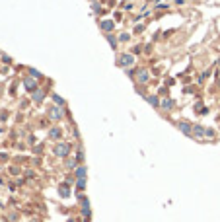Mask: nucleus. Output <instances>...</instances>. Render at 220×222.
Masks as SVG:
<instances>
[{"instance_id":"f257e3e1","label":"nucleus","mask_w":220,"mask_h":222,"mask_svg":"<svg viewBox=\"0 0 220 222\" xmlns=\"http://www.w3.org/2000/svg\"><path fill=\"white\" fill-rule=\"evenodd\" d=\"M136 61H135V55H131V53H123L119 55V61H117V64L123 66V68H129V66H133Z\"/></svg>"},{"instance_id":"f03ea898","label":"nucleus","mask_w":220,"mask_h":222,"mask_svg":"<svg viewBox=\"0 0 220 222\" xmlns=\"http://www.w3.org/2000/svg\"><path fill=\"white\" fill-rule=\"evenodd\" d=\"M47 115H49L53 121H61V119H62V115H64V111H62L61 105H51V107L47 109Z\"/></svg>"},{"instance_id":"7ed1b4c3","label":"nucleus","mask_w":220,"mask_h":222,"mask_svg":"<svg viewBox=\"0 0 220 222\" xmlns=\"http://www.w3.org/2000/svg\"><path fill=\"white\" fill-rule=\"evenodd\" d=\"M68 152H70V144L68 142H58L55 146V156H58V158H66Z\"/></svg>"},{"instance_id":"20e7f679","label":"nucleus","mask_w":220,"mask_h":222,"mask_svg":"<svg viewBox=\"0 0 220 222\" xmlns=\"http://www.w3.org/2000/svg\"><path fill=\"white\" fill-rule=\"evenodd\" d=\"M175 127H177L183 135H187V136H193V125H189L187 121H177L175 123Z\"/></svg>"},{"instance_id":"39448f33","label":"nucleus","mask_w":220,"mask_h":222,"mask_svg":"<svg viewBox=\"0 0 220 222\" xmlns=\"http://www.w3.org/2000/svg\"><path fill=\"white\" fill-rule=\"evenodd\" d=\"M45 90H41V88H37V90H35V92H31V99L35 101V103H41L43 99H45Z\"/></svg>"},{"instance_id":"423d86ee","label":"nucleus","mask_w":220,"mask_h":222,"mask_svg":"<svg viewBox=\"0 0 220 222\" xmlns=\"http://www.w3.org/2000/svg\"><path fill=\"white\" fill-rule=\"evenodd\" d=\"M99 25H101V29H103L105 33H111L113 29H115V21H111V20H103Z\"/></svg>"},{"instance_id":"0eeeda50","label":"nucleus","mask_w":220,"mask_h":222,"mask_svg":"<svg viewBox=\"0 0 220 222\" xmlns=\"http://www.w3.org/2000/svg\"><path fill=\"white\" fill-rule=\"evenodd\" d=\"M204 135V127H203V125H199V123H195L193 125V136L195 138H201Z\"/></svg>"},{"instance_id":"6e6552de","label":"nucleus","mask_w":220,"mask_h":222,"mask_svg":"<svg viewBox=\"0 0 220 222\" xmlns=\"http://www.w3.org/2000/svg\"><path fill=\"white\" fill-rule=\"evenodd\" d=\"M24 86H25L27 92H35V90H37V82H35V80H31V78H25Z\"/></svg>"},{"instance_id":"1a4fd4ad","label":"nucleus","mask_w":220,"mask_h":222,"mask_svg":"<svg viewBox=\"0 0 220 222\" xmlns=\"http://www.w3.org/2000/svg\"><path fill=\"white\" fill-rule=\"evenodd\" d=\"M160 107H162L164 111H170V109H173V99H170V98L162 99V101H160Z\"/></svg>"},{"instance_id":"9d476101","label":"nucleus","mask_w":220,"mask_h":222,"mask_svg":"<svg viewBox=\"0 0 220 222\" xmlns=\"http://www.w3.org/2000/svg\"><path fill=\"white\" fill-rule=\"evenodd\" d=\"M61 136H62V131L58 129V127H53V129L49 131V138H53V140H58Z\"/></svg>"},{"instance_id":"9b49d317","label":"nucleus","mask_w":220,"mask_h":222,"mask_svg":"<svg viewBox=\"0 0 220 222\" xmlns=\"http://www.w3.org/2000/svg\"><path fill=\"white\" fill-rule=\"evenodd\" d=\"M144 99L150 103L152 107H160V99L156 98V95H152V94H148V95H144Z\"/></svg>"},{"instance_id":"f8f14e48","label":"nucleus","mask_w":220,"mask_h":222,"mask_svg":"<svg viewBox=\"0 0 220 222\" xmlns=\"http://www.w3.org/2000/svg\"><path fill=\"white\" fill-rule=\"evenodd\" d=\"M136 76H138V82H140V84H146V82H148V78H150L146 70H140V72L136 74Z\"/></svg>"},{"instance_id":"ddd939ff","label":"nucleus","mask_w":220,"mask_h":222,"mask_svg":"<svg viewBox=\"0 0 220 222\" xmlns=\"http://www.w3.org/2000/svg\"><path fill=\"white\" fill-rule=\"evenodd\" d=\"M76 177H78V179H86V168L84 166H80V168H76Z\"/></svg>"},{"instance_id":"4468645a","label":"nucleus","mask_w":220,"mask_h":222,"mask_svg":"<svg viewBox=\"0 0 220 222\" xmlns=\"http://www.w3.org/2000/svg\"><path fill=\"white\" fill-rule=\"evenodd\" d=\"M195 111H197V113H209V109L204 107L203 103H197V105H195Z\"/></svg>"},{"instance_id":"2eb2a0df","label":"nucleus","mask_w":220,"mask_h":222,"mask_svg":"<svg viewBox=\"0 0 220 222\" xmlns=\"http://www.w3.org/2000/svg\"><path fill=\"white\" fill-rule=\"evenodd\" d=\"M53 99H55V103H57V105H61V107L64 105V99H62L58 94H53Z\"/></svg>"},{"instance_id":"dca6fc26","label":"nucleus","mask_w":220,"mask_h":222,"mask_svg":"<svg viewBox=\"0 0 220 222\" xmlns=\"http://www.w3.org/2000/svg\"><path fill=\"white\" fill-rule=\"evenodd\" d=\"M107 41H109V45H111L113 49H117V39H115L113 35H109V33H107Z\"/></svg>"},{"instance_id":"f3484780","label":"nucleus","mask_w":220,"mask_h":222,"mask_svg":"<svg viewBox=\"0 0 220 222\" xmlns=\"http://www.w3.org/2000/svg\"><path fill=\"white\" fill-rule=\"evenodd\" d=\"M58 193H61L62 197H68V187L66 185H61V187H58Z\"/></svg>"},{"instance_id":"a211bd4d","label":"nucleus","mask_w":220,"mask_h":222,"mask_svg":"<svg viewBox=\"0 0 220 222\" xmlns=\"http://www.w3.org/2000/svg\"><path fill=\"white\" fill-rule=\"evenodd\" d=\"M29 74H33V78H43V76H41V72H39V70H35V68L29 70Z\"/></svg>"},{"instance_id":"6ab92c4d","label":"nucleus","mask_w":220,"mask_h":222,"mask_svg":"<svg viewBox=\"0 0 220 222\" xmlns=\"http://www.w3.org/2000/svg\"><path fill=\"white\" fill-rule=\"evenodd\" d=\"M66 168H68V169L76 168V160H66Z\"/></svg>"},{"instance_id":"aec40b11","label":"nucleus","mask_w":220,"mask_h":222,"mask_svg":"<svg viewBox=\"0 0 220 222\" xmlns=\"http://www.w3.org/2000/svg\"><path fill=\"white\" fill-rule=\"evenodd\" d=\"M76 185H78V189H84V187H86V179H78Z\"/></svg>"},{"instance_id":"412c9836","label":"nucleus","mask_w":220,"mask_h":222,"mask_svg":"<svg viewBox=\"0 0 220 222\" xmlns=\"http://www.w3.org/2000/svg\"><path fill=\"white\" fill-rule=\"evenodd\" d=\"M204 135H207V136H214V131H212V129H204Z\"/></svg>"},{"instance_id":"4be33fe9","label":"nucleus","mask_w":220,"mask_h":222,"mask_svg":"<svg viewBox=\"0 0 220 222\" xmlns=\"http://www.w3.org/2000/svg\"><path fill=\"white\" fill-rule=\"evenodd\" d=\"M92 8H94V12H96V14H99V12H101V8H99V4H98V2H94Z\"/></svg>"},{"instance_id":"5701e85b","label":"nucleus","mask_w":220,"mask_h":222,"mask_svg":"<svg viewBox=\"0 0 220 222\" xmlns=\"http://www.w3.org/2000/svg\"><path fill=\"white\" fill-rule=\"evenodd\" d=\"M129 37H131V35H127V33H121V35H119V41H129Z\"/></svg>"},{"instance_id":"b1692460","label":"nucleus","mask_w":220,"mask_h":222,"mask_svg":"<svg viewBox=\"0 0 220 222\" xmlns=\"http://www.w3.org/2000/svg\"><path fill=\"white\" fill-rule=\"evenodd\" d=\"M144 31V25H136L135 27V33H142Z\"/></svg>"},{"instance_id":"393cba45","label":"nucleus","mask_w":220,"mask_h":222,"mask_svg":"<svg viewBox=\"0 0 220 222\" xmlns=\"http://www.w3.org/2000/svg\"><path fill=\"white\" fill-rule=\"evenodd\" d=\"M175 4H177V6H181V4H185V0H175Z\"/></svg>"},{"instance_id":"a878e982","label":"nucleus","mask_w":220,"mask_h":222,"mask_svg":"<svg viewBox=\"0 0 220 222\" xmlns=\"http://www.w3.org/2000/svg\"><path fill=\"white\" fill-rule=\"evenodd\" d=\"M66 222H78V220H76V218H70V220H66Z\"/></svg>"},{"instance_id":"bb28decb","label":"nucleus","mask_w":220,"mask_h":222,"mask_svg":"<svg viewBox=\"0 0 220 222\" xmlns=\"http://www.w3.org/2000/svg\"><path fill=\"white\" fill-rule=\"evenodd\" d=\"M92 2H98V0H92Z\"/></svg>"}]
</instances>
